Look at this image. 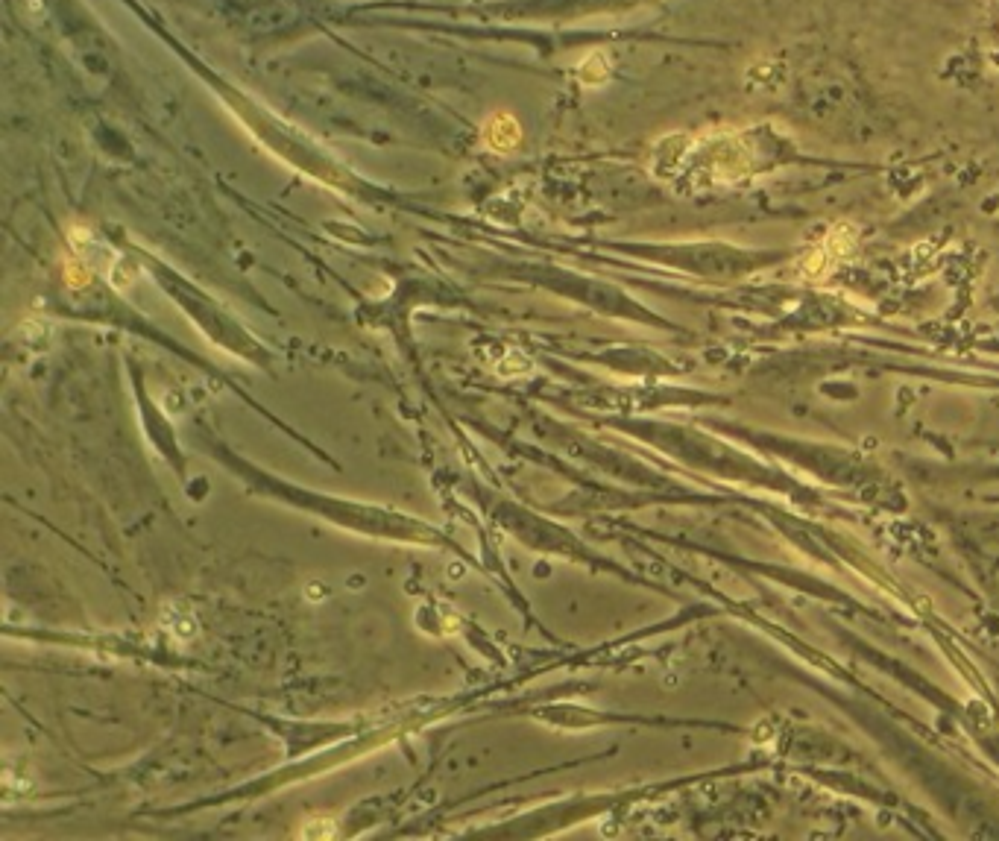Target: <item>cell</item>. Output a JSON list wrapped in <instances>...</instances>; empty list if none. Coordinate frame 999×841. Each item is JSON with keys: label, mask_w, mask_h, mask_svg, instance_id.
I'll return each mask as SVG.
<instances>
[{"label": "cell", "mask_w": 999, "mask_h": 841, "mask_svg": "<svg viewBox=\"0 0 999 841\" xmlns=\"http://www.w3.org/2000/svg\"><path fill=\"white\" fill-rule=\"evenodd\" d=\"M519 124L510 118V115H504V112H499V115H490V121L484 124V141H487V147L490 150H496V153H510L516 144H519Z\"/></svg>", "instance_id": "obj_1"}]
</instances>
